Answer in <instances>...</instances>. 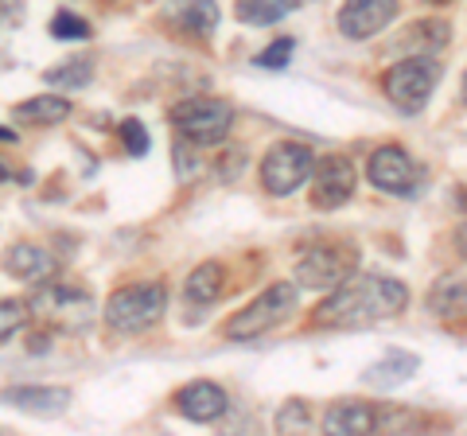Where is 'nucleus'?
<instances>
[{
    "mask_svg": "<svg viewBox=\"0 0 467 436\" xmlns=\"http://www.w3.org/2000/svg\"><path fill=\"white\" fill-rule=\"evenodd\" d=\"M460 250H463V257H467V223L460 226Z\"/></svg>",
    "mask_w": 467,
    "mask_h": 436,
    "instance_id": "c756f323",
    "label": "nucleus"
},
{
    "mask_svg": "<svg viewBox=\"0 0 467 436\" xmlns=\"http://www.w3.org/2000/svg\"><path fill=\"white\" fill-rule=\"evenodd\" d=\"M304 420H308V410H304L300 401H292V405H285V413L276 417V429H281V432H288L292 425H304Z\"/></svg>",
    "mask_w": 467,
    "mask_h": 436,
    "instance_id": "cd10ccee",
    "label": "nucleus"
},
{
    "mask_svg": "<svg viewBox=\"0 0 467 436\" xmlns=\"http://www.w3.org/2000/svg\"><path fill=\"white\" fill-rule=\"evenodd\" d=\"M343 277L347 269L331 250H308L296 265V285H308V288H335Z\"/></svg>",
    "mask_w": 467,
    "mask_h": 436,
    "instance_id": "4468645a",
    "label": "nucleus"
},
{
    "mask_svg": "<svg viewBox=\"0 0 467 436\" xmlns=\"http://www.w3.org/2000/svg\"><path fill=\"white\" fill-rule=\"evenodd\" d=\"M171 20L192 32L199 39H211L214 27H218V5L214 0H175L171 5Z\"/></svg>",
    "mask_w": 467,
    "mask_h": 436,
    "instance_id": "f3484780",
    "label": "nucleus"
},
{
    "mask_svg": "<svg viewBox=\"0 0 467 436\" xmlns=\"http://www.w3.org/2000/svg\"><path fill=\"white\" fill-rule=\"evenodd\" d=\"M378 413L367 401H335L324 413V429L335 436H350V432H374Z\"/></svg>",
    "mask_w": 467,
    "mask_h": 436,
    "instance_id": "dca6fc26",
    "label": "nucleus"
},
{
    "mask_svg": "<svg viewBox=\"0 0 467 436\" xmlns=\"http://www.w3.org/2000/svg\"><path fill=\"white\" fill-rule=\"evenodd\" d=\"M8 180H12V171H8L5 160H0V183H8Z\"/></svg>",
    "mask_w": 467,
    "mask_h": 436,
    "instance_id": "7c9ffc66",
    "label": "nucleus"
},
{
    "mask_svg": "<svg viewBox=\"0 0 467 436\" xmlns=\"http://www.w3.org/2000/svg\"><path fill=\"white\" fill-rule=\"evenodd\" d=\"M175 410H180V417L195 420V425H211V420H218L230 410V398L214 382H192L175 394Z\"/></svg>",
    "mask_w": 467,
    "mask_h": 436,
    "instance_id": "9b49d317",
    "label": "nucleus"
},
{
    "mask_svg": "<svg viewBox=\"0 0 467 436\" xmlns=\"http://www.w3.org/2000/svg\"><path fill=\"white\" fill-rule=\"evenodd\" d=\"M121 140H125V152L129 156H144V152H149V129H144L137 118H125L121 121Z\"/></svg>",
    "mask_w": 467,
    "mask_h": 436,
    "instance_id": "393cba45",
    "label": "nucleus"
},
{
    "mask_svg": "<svg viewBox=\"0 0 467 436\" xmlns=\"http://www.w3.org/2000/svg\"><path fill=\"white\" fill-rule=\"evenodd\" d=\"M27 319H32V312H27L24 300H0V343H8L16 331H24Z\"/></svg>",
    "mask_w": 467,
    "mask_h": 436,
    "instance_id": "5701e85b",
    "label": "nucleus"
},
{
    "mask_svg": "<svg viewBox=\"0 0 467 436\" xmlns=\"http://www.w3.org/2000/svg\"><path fill=\"white\" fill-rule=\"evenodd\" d=\"M367 180L378 187V192L413 195L417 192V164H413V156H409L401 144H382L378 152H370Z\"/></svg>",
    "mask_w": 467,
    "mask_h": 436,
    "instance_id": "6e6552de",
    "label": "nucleus"
},
{
    "mask_svg": "<svg viewBox=\"0 0 467 436\" xmlns=\"http://www.w3.org/2000/svg\"><path fill=\"white\" fill-rule=\"evenodd\" d=\"M47 343H51V339H47V336H36V339H32V351H36V355H39V351H43V347H47Z\"/></svg>",
    "mask_w": 467,
    "mask_h": 436,
    "instance_id": "c85d7f7f",
    "label": "nucleus"
},
{
    "mask_svg": "<svg viewBox=\"0 0 467 436\" xmlns=\"http://www.w3.org/2000/svg\"><path fill=\"white\" fill-rule=\"evenodd\" d=\"M312 164H316V156H312L308 144H296V140L273 144L269 156L261 160V187H265L269 195L285 199V195L296 192V187L308 183Z\"/></svg>",
    "mask_w": 467,
    "mask_h": 436,
    "instance_id": "423d86ee",
    "label": "nucleus"
},
{
    "mask_svg": "<svg viewBox=\"0 0 467 436\" xmlns=\"http://www.w3.org/2000/svg\"><path fill=\"white\" fill-rule=\"evenodd\" d=\"M420 370V358L409 355V351H389L386 358H378L374 367L362 374V382L374 386V389H398L401 382H409Z\"/></svg>",
    "mask_w": 467,
    "mask_h": 436,
    "instance_id": "2eb2a0df",
    "label": "nucleus"
},
{
    "mask_svg": "<svg viewBox=\"0 0 467 436\" xmlns=\"http://www.w3.org/2000/svg\"><path fill=\"white\" fill-rule=\"evenodd\" d=\"M292 51H296V43H292L288 36H285V39H276V43H273V47H265V51H261V55H257V67L281 70V67L288 63V55H292Z\"/></svg>",
    "mask_w": 467,
    "mask_h": 436,
    "instance_id": "a878e982",
    "label": "nucleus"
},
{
    "mask_svg": "<svg viewBox=\"0 0 467 436\" xmlns=\"http://www.w3.org/2000/svg\"><path fill=\"white\" fill-rule=\"evenodd\" d=\"M296 300H300V293H296V285H288V281L265 288V293H261L250 308H242L238 316L230 319L226 336L230 339H257V336H265V331H273L276 324H285V319L296 312Z\"/></svg>",
    "mask_w": 467,
    "mask_h": 436,
    "instance_id": "39448f33",
    "label": "nucleus"
},
{
    "mask_svg": "<svg viewBox=\"0 0 467 436\" xmlns=\"http://www.w3.org/2000/svg\"><path fill=\"white\" fill-rule=\"evenodd\" d=\"M429 312L432 316H460L467 312V277L451 273V277H441L429 293Z\"/></svg>",
    "mask_w": 467,
    "mask_h": 436,
    "instance_id": "aec40b11",
    "label": "nucleus"
},
{
    "mask_svg": "<svg viewBox=\"0 0 467 436\" xmlns=\"http://www.w3.org/2000/svg\"><path fill=\"white\" fill-rule=\"evenodd\" d=\"M51 36L55 39H90L94 27L86 24L82 16H75V12H58V16L51 20Z\"/></svg>",
    "mask_w": 467,
    "mask_h": 436,
    "instance_id": "b1692460",
    "label": "nucleus"
},
{
    "mask_svg": "<svg viewBox=\"0 0 467 436\" xmlns=\"http://www.w3.org/2000/svg\"><path fill=\"white\" fill-rule=\"evenodd\" d=\"M0 140L12 144V140H16V133H12V129H0Z\"/></svg>",
    "mask_w": 467,
    "mask_h": 436,
    "instance_id": "2f4dec72",
    "label": "nucleus"
},
{
    "mask_svg": "<svg viewBox=\"0 0 467 436\" xmlns=\"http://www.w3.org/2000/svg\"><path fill=\"white\" fill-rule=\"evenodd\" d=\"M436 82H441V63L429 59V55H409V59L393 63L382 78V90L398 109L417 113L425 101L432 98Z\"/></svg>",
    "mask_w": 467,
    "mask_h": 436,
    "instance_id": "20e7f679",
    "label": "nucleus"
},
{
    "mask_svg": "<svg viewBox=\"0 0 467 436\" xmlns=\"http://www.w3.org/2000/svg\"><path fill=\"white\" fill-rule=\"evenodd\" d=\"M171 125L180 129L183 140L207 149V144L226 140L234 125V106L226 98H187L180 106H171Z\"/></svg>",
    "mask_w": 467,
    "mask_h": 436,
    "instance_id": "7ed1b4c3",
    "label": "nucleus"
},
{
    "mask_svg": "<svg viewBox=\"0 0 467 436\" xmlns=\"http://www.w3.org/2000/svg\"><path fill=\"white\" fill-rule=\"evenodd\" d=\"M164 308H168L164 285H125L106 304V324L121 331V336H137V331H149L152 324H160Z\"/></svg>",
    "mask_w": 467,
    "mask_h": 436,
    "instance_id": "f03ea898",
    "label": "nucleus"
},
{
    "mask_svg": "<svg viewBox=\"0 0 467 436\" xmlns=\"http://www.w3.org/2000/svg\"><path fill=\"white\" fill-rule=\"evenodd\" d=\"M398 16V0H347L339 8V32L347 39H370Z\"/></svg>",
    "mask_w": 467,
    "mask_h": 436,
    "instance_id": "9d476101",
    "label": "nucleus"
},
{
    "mask_svg": "<svg viewBox=\"0 0 467 436\" xmlns=\"http://www.w3.org/2000/svg\"><path fill=\"white\" fill-rule=\"evenodd\" d=\"M0 401L32 417H58L70 405V389L63 386H12L0 394Z\"/></svg>",
    "mask_w": 467,
    "mask_h": 436,
    "instance_id": "f8f14e48",
    "label": "nucleus"
},
{
    "mask_svg": "<svg viewBox=\"0 0 467 436\" xmlns=\"http://www.w3.org/2000/svg\"><path fill=\"white\" fill-rule=\"evenodd\" d=\"M223 285H226V269L218 265V261H202L199 269H192V277H187V285H183V293H187V304H214L218 300V293H223Z\"/></svg>",
    "mask_w": 467,
    "mask_h": 436,
    "instance_id": "a211bd4d",
    "label": "nucleus"
},
{
    "mask_svg": "<svg viewBox=\"0 0 467 436\" xmlns=\"http://www.w3.org/2000/svg\"><path fill=\"white\" fill-rule=\"evenodd\" d=\"M463 101H467V75H463Z\"/></svg>",
    "mask_w": 467,
    "mask_h": 436,
    "instance_id": "473e14b6",
    "label": "nucleus"
},
{
    "mask_svg": "<svg viewBox=\"0 0 467 436\" xmlns=\"http://www.w3.org/2000/svg\"><path fill=\"white\" fill-rule=\"evenodd\" d=\"M27 312L36 319H47V324H58V327H78L90 319V293L47 281V288H39V293L27 300Z\"/></svg>",
    "mask_w": 467,
    "mask_h": 436,
    "instance_id": "0eeeda50",
    "label": "nucleus"
},
{
    "mask_svg": "<svg viewBox=\"0 0 467 436\" xmlns=\"http://www.w3.org/2000/svg\"><path fill=\"white\" fill-rule=\"evenodd\" d=\"M316 168V183H312V202L316 207H343V202L355 195V183H358V171L347 156H324Z\"/></svg>",
    "mask_w": 467,
    "mask_h": 436,
    "instance_id": "1a4fd4ad",
    "label": "nucleus"
},
{
    "mask_svg": "<svg viewBox=\"0 0 467 436\" xmlns=\"http://www.w3.org/2000/svg\"><path fill=\"white\" fill-rule=\"evenodd\" d=\"M195 149H199V144H195ZM195 149H192V140H187V144H180V149H175V168H180V180H183V183L192 180L195 171H202V156H199V160L192 156Z\"/></svg>",
    "mask_w": 467,
    "mask_h": 436,
    "instance_id": "bb28decb",
    "label": "nucleus"
},
{
    "mask_svg": "<svg viewBox=\"0 0 467 436\" xmlns=\"http://www.w3.org/2000/svg\"><path fill=\"white\" fill-rule=\"evenodd\" d=\"M409 304V288L393 277L358 273L335 285V293L319 304L312 324L316 327H370L386 316H398Z\"/></svg>",
    "mask_w": 467,
    "mask_h": 436,
    "instance_id": "f257e3e1",
    "label": "nucleus"
},
{
    "mask_svg": "<svg viewBox=\"0 0 467 436\" xmlns=\"http://www.w3.org/2000/svg\"><path fill=\"white\" fill-rule=\"evenodd\" d=\"M5 269L8 277H20V281H51L58 273V257L43 245H12L5 254Z\"/></svg>",
    "mask_w": 467,
    "mask_h": 436,
    "instance_id": "ddd939ff",
    "label": "nucleus"
},
{
    "mask_svg": "<svg viewBox=\"0 0 467 436\" xmlns=\"http://www.w3.org/2000/svg\"><path fill=\"white\" fill-rule=\"evenodd\" d=\"M12 118L16 121H27V125H58L70 118V101L58 98V94H39L32 101H24V106L12 109Z\"/></svg>",
    "mask_w": 467,
    "mask_h": 436,
    "instance_id": "6ab92c4d",
    "label": "nucleus"
},
{
    "mask_svg": "<svg viewBox=\"0 0 467 436\" xmlns=\"http://www.w3.org/2000/svg\"><path fill=\"white\" fill-rule=\"evenodd\" d=\"M432 5H451V0H432Z\"/></svg>",
    "mask_w": 467,
    "mask_h": 436,
    "instance_id": "72a5a7b5",
    "label": "nucleus"
},
{
    "mask_svg": "<svg viewBox=\"0 0 467 436\" xmlns=\"http://www.w3.org/2000/svg\"><path fill=\"white\" fill-rule=\"evenodd\" d=\"M300 0H234V16L250 27H269L276 20H285Z\"/></svg>",
    "mask_w": 467,
    "mask_h": 436,
    "instance_id": "412c9836",
    "label": "nucleus"
},
{
    "mask_svg": "<svg viewBox=\"0 0 467 436\" xmlns=\"http://www.w3.org/2000/svg\"><path fill=\"white\" fill-rule=\"evenodd\" d=\"M90 78H94V59H70L43 75V82H47L51 90H78V86H86Z\"/></svg>",
    "mask_w": 467,
    "mask_h": 436,
    "instance_id": "4be33fe9",
    "label": "nucleus"
}]
</instances>
